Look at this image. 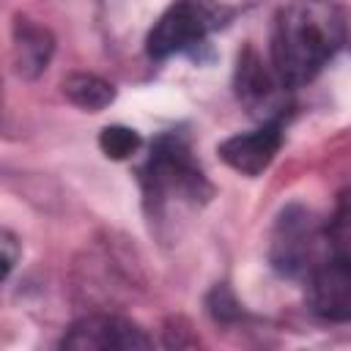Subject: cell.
<instances>
[{"instance_id":"cell-1","label":"cell","mask_w":351,"mask_h":351,"mask_svg":"<svg viewBox=\"0 0 351 351\" xmlns=\"http://www.w3.org/2000/svg\"><path fill=\"white\" fill-rule=\"evenodd\" d=\"M346 44V16L329 0H296L277 14L271 69L282 85L310 82Z\"/></svg>"},{"instance_id":"cell-2","label":"cell","mask_w":351,"mask_h":351,"mask_svg":"<svg viewBox=\"0 0 351 351\" xmlns=\"http://www.w3.org/2000/svg\"><path fill=\"white\" fill-rule=\"evenodd\" d=\"M145 186L148 197L167 200V197H184V200H197L208 192L206 178L200 167L195 165L189 148L178 137H159L148 165H145Z\"/></svg>"},{"instance_id":"cell-3","label":"cell","mask_w":351,"mask_h":351,"mask_svg":"<svg viewBox=\"0 0 351 351\" xmlns=\"http://www.w3.org/2000/svg\"><path fill=\"white\" fill-rule=\"evenodd\" d=\"M321 241H329L326 228H324V233H318L310 211L288 208V211H282L277 230L271 236V261L277 269H282L288 274H310L324 261Z\"/></svg>"},{"instance_id":"cell-4","label":"cell","mask_w":351,"mask_h":351,"mask_svg":"<svg viewBox=\"0 0 351 351\" xmlns=\"http://www.w3.org/2000/svg\"><path fill=\"white\" fill-rule=\"evenodd\" d=\"M214 25V14L203 0H176L148 33V55L170 58L197 47Z\"/></svg>"},{"instance_id":"cell-5","label":"cell","mask_w":351,"mask_h":351,"mask_svg":"<svg viewBox=\"0 0 351 351\" xmlns=\"http://www.w3.org/2000/svg\"><path fill=\"white\" fill-rule=\"evenodd\" d=\"M60 346L74 351H134V348H148L151 337L126 318L88 315L63 335Z\"/></svg>"},{"instance_id":"cell-6","label":"cell","mask_w":351,"mask_h":351,"mask_svg":"<svg viewBox=\"0 0 351 351\" xmlns=\"http://www.w3.org/2000/svg\"><path fill=\"white\" fill-rule=\"evenodd\" d=\"M307 302L315 315L351 324V261L329 255L307 274Z\"/></svg>"},{"instance_id":"cell-7","label":"cell","mask_w":351,"mask_h":351,"mask_svg":"<svg viewBox=\"0 0 351 351\" xmlns=\"http://www.w3.org/2000/svg\"><path fill=\"white\" fill-rule=\"evenodd\" d=\"M280 118L266 121L263 126L244 132V134H233L219 145V156L239 173L244 176H258L261 170H266L282 143V132H280Z\"/></svg>"},{"instance_id":"cell-8","label":"cell","mask_w":351,"mask_h":351,"mask_svg":"<svg viewBox=\"0 0 351 351\" xmlns=\"http://www.w3.org/2000/svg\"><path fill=\"white\" fill-rule=\"evenodd\" d=\"M14 52L19 71L25 77H36L38 71L47 69L52 58V36L27 19H19L14 25Z\"/></svg>"},{"instance_id":"cell-9","label":"cell","mask_w":351,"mask_h":351,"mask_svg":"<svg viewBox=\"0 0 351 351\" xmlns=\"http://www.w3.org/2000/svg\"><path fill=\"white\" fill-rule=\"evenodd\" d=\"M236 85H239V96L247 101V104H266L269 99H271V88H274V82H271V74L263 69V63H261V58L252 52V49H247L241 58H239V71H236Z\"/></svg>"},{"instance_id":"cell-10","label":"cell","mask_w":351,"mask_h":351,"mask_svg":"<svg viewBox=\"0 0 351 351\" xmlns=\"http://www.w3.org/2000/svg\"><path fill=\"white\" fill-rule=\"evenodd\" d=\"M63 93L69 96L71 104H77V107H82V110H90V112L104 110V107L115 99V90H112L110 82H104V80L96 77V74H85V71L71 74V77L63 82Z\"/></svg>"},{"instance_id":"cell-11","label":"cell","mask_w":351,"mask_h":351,"mask_svg":"<svg viewBox=\"0 0 351 351\" xmlns=\"http://www.w3.org/2000/svg\"><path fill=\"white\" fill-rule=\"evenodd\" d=\"M326 239H329L332 255L351 261V189L340 195L335 214L326 225Z\"/></svg>"},{"instance_id":"cell-12","label":"cell","mask_w":351,"mask_h":351,"mask_svg":"<svg viewBox=\"0 0 351 351\" xmlns=\"http://www.w3.org/2000/svg\"><path fill=\"white\" fill-rule=\"evenodd\" d=\"M99 145H101V151H104L110 159H126V156H132V154L140 148V137H137L134 129H126V126H107V129H101Z\"/></svg>"},{"instance_id":"cell-13","label":"cell","mask_w":351,"mask_h":351,"mask_svg":"<svg viewBox=\"0 0 351 351\" xmlns=\"http://www.w3.org/2000/svg\"><path fill=\"white\" fill-rule=\"evenodd\" d=\"M0 247H3V277H8V271H11L14 261H16V250H14V236H11L8 230H3V241H0Z\"/></svg>"}]
</instances>
